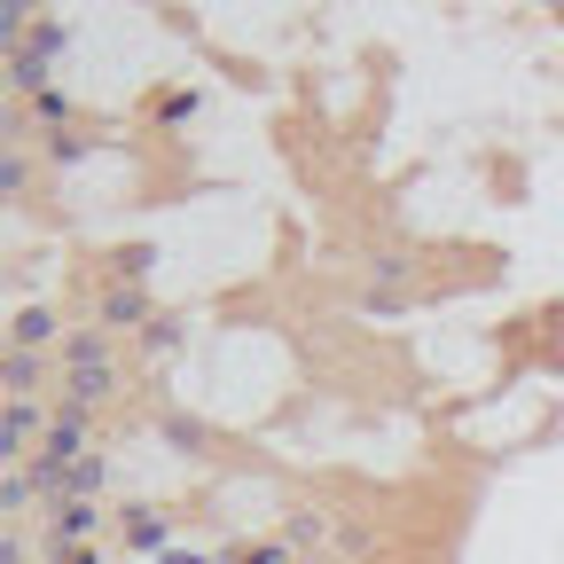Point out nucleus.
<instances>
[{
	"mask_svg": "<svg viewBox=\"0 0 564 564\" xmlns=\"http://www.w3.org/2000/svg\"><path fill=\"white\" fill-rule=\"evenodd\" d=\"M24 17H32V0H9V32H24Z\"/></svg>",
	"mask_w": 564,
	"mask_h": 564,
	"instance_id": "20e7f679",
	"label": "nucleus"
},
{
	"mask_svg": "<svg viewBox=\"0 0 564 564\" xmlns=\"http://www.w3.org/2000/svg\"><path fill=\"white\" fill-rule=\"evenodd\" d=\"M126 533H133L141 549H158V541H165V525H158V518H126Z\"/></svg>",
	"mask_w": 564,
	"mask_h": 564,
	"instance_id": "f03ea898",
	"label": "nucleus"
},
{
	"mask_svg": "<svg viewBox=\"0 0 564 564\" xmlns=\"http://www.w3.org/2000/svg\"><path fill=\"white\" fill-rule=\"evenodd\" d=\"M243 564H291V549H251Z\"/></svg>",
	"mask_w": 564,
	"mask_h": 564,
	"instance_id": "7ed1b4c3",
	"label": "nucleus"
},
{
	"mask_svg": "<svg viewBox=\"0 0 564 564\" xmlns=\"http://www.w3.org/2000/svg\"><path fill=\"white\" fill-rule=\"evenodd\" d=\"M9 447H17V455H24V447H32V408H24V400H17V408H9Z\"/></svg>",
	"mask_w": 564,
	"mask_h": 564,
	"instance_id": "f257e3e1",
	"label": "nucleus"
}]
</instances>
